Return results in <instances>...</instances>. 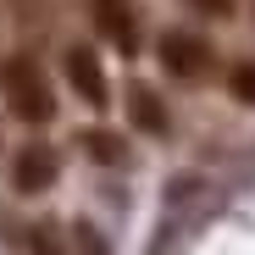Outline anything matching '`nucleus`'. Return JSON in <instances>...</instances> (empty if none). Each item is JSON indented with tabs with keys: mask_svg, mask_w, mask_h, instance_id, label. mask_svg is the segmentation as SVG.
Instances as JSON below:
<instances>
[{
	"mask_svg": "<svg viewBox=\"0 0 255 255\" xmlns=\"http://www.w3.org/2000/svg\"><path fill=\"white\" fill-rule=\"evenodd\" d=\"M95 22H100V33L122 56L139 50V22H133V6H128V0H95Z\"/></svg>",
	"mask_w": 255,
	"mask_h": 255,
	"instance_id": "obj_4",
	"label": "nucleus"
},
{
	"mask_svg": "<svg viewBox=\"0 0 255 255\" xmlns=\"http://www.w3.org/2000/svg\"><path fill=\"white\" fill-rule=\"evenodd\" d=\"M72 244H78V255H106V244H100V233H95L89 222L72 228Z\"/></svg>",
	"mask_w": 255,
	"mask_h": 255,
	"instance_id": "obj_8",
	"label": "nucleus"
},
{
	"mask_svg": "<svg viewBox=\"0 0 255 255\" xmlns=\"http://www.w3.org/2000/svg\"><path fill=\"white\" fill-rule=\"evenodd\" d=\"M6 106H11L22 122H50V117H56V95H50L45 72H39L28 56L6 61Z\"/></svg>",
	"mask_w": 255,
	"mask_h": 255,
	"instance_id": "obj_1",
	"label": "nucleus"
},
{
	"mask_svg": "<svg viewBox=\"0 0 255 255\" xmlns=\"http://www.w3.org/2000/svg\"><path fill=\"white\" fill-rule=\"evenodd\" d=\"M161 67L172 72V78H205L211 72V45H205L200 33L172 28V33H161Z\"/></svg>",
	"mask_w": 255,
	"mask_h": 255,
	"instance_id": "obj_2",
	"label": "nucleus"
},
{
	"mask_svg": "<svg viewBox=\"0 0 255 255\" xmlns=\"http://www.w3.org/2000/svg\"><path fill=\"white\" fill-rule=\"evenodd\" d=\"M233 95H239L244 106H255V67H250V61L233 67Z\"/></svg>",
	"mask_w": 255,
	"mask_h": 255,
	"instance_id": "obj_9",
	"label": "nucleus"
},
{
	"mask_svg": "<svg viewBox=\"0 0 255 255\" xmlns=\"http://www.w3.org/2000/svg\"><path fill=\"white\" fill-rule=\"evenodd\" d=\"M67 83L89 100V106H106V78H100V61H95V50H83V45H72L67 50Z\"/></svg>",
	"mask_w": 255,
	"mask_h": 255,
	"instance_id": "obj_5",
	"label": "nucleus"
},
{
	"mask_svg": "<svg viewBox=\"0 0 255 255\" xmlns=\"http://www.w3.org/2000/svg\"><path fill=\"white\" fill-rule=\"evenodd\" d=\"M28 250H33V255H56V233H50V228H33V233H28Z\"/></svg>",
	"mask_w": 255,
	"mask_h": 255,
	"instance_id": "obj_10",
	"label": "nucleus"
},
{
	"mask_svg": "<svg viewBox=\"0 0 255 255\" xmlns=\"http://www.w3.org/2000/svg\"><path fill=\"white\" fill-rule=\"evenodd\" d=\"M78 144L89 150L100 166H122L128 161V144H122V133H111V128H89V133H78Z\"/></svg>",
	"mask_w": 255,
	"mask_h": 255,
	"instance_id": "obj_7",
	"label": "nucleus"
},
{
	"mask_svg": "<svg viewBox=\"0 0 255 255\" xmlns=\"http://www.w3.org/2000/svg\"><path fill=\"white\" fill-rule=\"evenodd\" d=\"M183 6H194V11H205V17H228L239 0H183Z\"/></svg>",
	"mask_w": 255,
	"mask_h": 255,
	"instance_id": "obj_11",
	"label": "nucleus"
},
{
	"mask_svg": "<svg viewBox=\"0 0 255 255\" xmlns=\"http://www.w3.org/2000/svg\"><path fill=\"white\" fill-rule=\"evenodd\" d=\"M56 172H61V161H56L50 144H28V150H17V161H11L17 194H45V189L56 183Z\"/></svg>",
	"mask_w": 255,
	"mask_h": 255,
	"instance_id": "obj_3",
	"label": "nucleus"
},
{
	"mask_svg": "<svg viewBox=\"0 0 255 255\" xmlns=\"http://www.w3.org/2000/svg\"><path fill=\"white\" fill-rule=\"evenodd\" d=\"M128 111H133V122L144 128V133H166V106L155 100V89L133 83V89H128Z\"/></svg>",
	"mask_w": 255,
	"mask_h": 255,
	"instance_id": "obj_6",
	"label": "nucleus"
}]
</instances>
